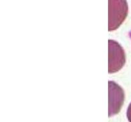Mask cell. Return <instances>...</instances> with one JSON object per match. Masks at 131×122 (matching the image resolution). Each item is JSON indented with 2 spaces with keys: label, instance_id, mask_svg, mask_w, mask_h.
Segmentation results:
<instances>
[{
  "label": "cell",
  "instance_id": "obj_1",
  "mask_svg": "<svg viewBox=\"0 0 131 122\" xmlns=\"http://www.w3.org/2000/svg\"><path fill=\"white\" fill-rule=\"evenodd\" d=\"M128 15L126 0H109V31L119 27Z\"/></svg>",
  "mask_w": 131,
  "mask_h": 122
},
{
  "label": "cell",
  "instance_id": "obj_2",
  "mask_svg": "<svg viewBox=\"0 0 131 122\" xmlns=\"http://www.w3.org/2000/svg\"><path fill=\"white\" fill-rule=\"evenodd\" d=\"M108 45V72L115 73L125 65V53L124 48L116 41L110 39Z\"/></svg>",
  "mask_w": 131,
  "mask_h": 122
},
{
  "label": "cell",
  "instance_id": "obj_3",
  "mask_svg": "<svg viewBox=\"0 0 131 122\" xmlns=\"http://www.w3.org/2000/svg\"><path fill=\"white\" fill-rule=\"evenodd\" d=\"M109 85V116L117 114L124 104L125 94L124 90L117 83L110 81Z\"/></svg>",
  "mask_w": 131,
  "mask_h": 122
},
{
  "label": "cell",
  "instance_id": "obj_4",
  "mask_svg": "<svg viewBox=\"0 0 131 122\" xmlns=\"http://www.w3.org/2000/svg\"><path fill=\"white\" fill-rule=\"evenodd\" d=\"M127 117L129 121L131 122V102L129 104V107L127 108Z\"/></svg>",
  "mask_w": 131,
  "mask_h": 122
}]
</instances>
